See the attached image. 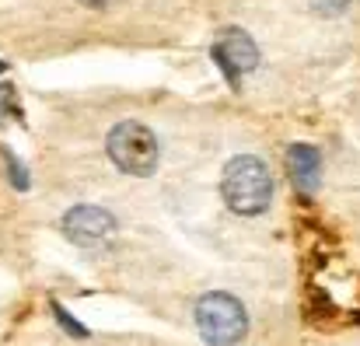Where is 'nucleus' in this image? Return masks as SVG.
Masks as SVG:
<instances>
[{"mask_svg":"<svg viewBox=\"0 0 360 346\" xmlns=\"http://www.w3.org/2000/svg\"><path fill=\"white\" fill-rule=\"evenodd\" d=\"M56 319H60V322H63V326H67L74 336H88V329H84V326H77V322H74V319H70V315H67L60 305H56Z\"/></svg>","mask_w":360,"mask_h":346,"instance_id":"9","label":"nucleus"},{"mask_svg":"<svg viewBox=\"0 0 360 346\" xmlns=\"http://www.w3.org/2000/svg\"><path fill=\"white\" fill-rule=\"evenodd\" d=\"M84 4H105V0H84Z\"/></svg>","mask_w":360,"mask_h":346,"instance_id":"10","label":"nucleus"},{"mask_svg":"<svg viewBox=\"0 0 360 346\" xmlns=\"http://www.w3.org/2000/svg\"><path fill=\"white\" fill-rule=\"evenodd\" d=\"M0 70H4V63H0Z\"/></svg>","mask_w":360,"mask_h":346,"instance_id":"11","label":"nucleus"},{"mask_svg":"<svg viewBox=\"0 0 360 346\" xmlns=\"http://www.w3.org/2000/svg\"><path fill=\"white\" fill-rule=\"evenodd\" d=\"M319 161H322L319 150L308 147V143H294V147L287 150V172H290L297 193L308 196V193L319 189V179H322V165H319Z\"/></svg>","mask_w":360,"mask_h":346,"instance_id":"6","label":"nucleus"},{"mask_svg":"<svg viewBox=\"0 0 360 346\" xmlns=\"http://www.w3.org/2000/svg\"><path fill=\"white\" fill-rule=\"evenodd\" d=\"M116 231V217L102 207H74L63 217V234L77 245H98Z\"/></svg>","mask_w":360,"mask_h":346,"instance_id":"4","label":"nucleus"},{"mask_svg":"<svg viewBox=\"0 0 360 346\" xmlns=\"http://www.w3.org/2000/svg\"><path fill=\"white\" fill-rule=\"evenodd\" d=\"M7 165H11V179H14V186H18V189H25V186H28V179H25V172H21V161L7 154Z\"/></svg>","mask_w":360,"mask_h":346,"instance_id":"8","label":"nucleus"},{"mask_svg":"<svg viewBox=\"0 0 360 346\" xmlns=\"http://www.w3.org/2000/svg\"><path fill=\"white\" fill-rule=\"evenodd\" d=\"M347 4L350 0H311V7L319 14H340V11H347Z\"/></svg>","mask_w":360,"mask_h":346,"instance_id":"7","label":"nucleus"},{"mask_svg":"<svg viewBox=\"0 0 360 346\" xmlns=\"http://www.w3.org/2000/svg\"><path fill=\"white\" fill-rule=\"evenodd\" d=\"M109 158L116 161V168L126 175H150L158 168V140L143 122L126 119L120 126L109 129Z\"/></svg>","mask_w":360,"mask_h":346,"instance_id":"3","label":"nucleus"},{"mask_svg":"<svg viewBox=\"0 0 360 346\" xmlns=\"http://www.w3.org/2000/svg\"><path fill=\"white\" fill-rule=\"evenodd\" d=\"M221 193H224V203L235 210V214H262L273 200V179H269V168L252 158V154H241L235 161H228L224 168V179H221Z\"/></svg>","mask_w":360,"mask_h":346,"instance_id":"1","label":"nucleus"},{"mask_svg":"<svg viewBox=\"0 0 360 346\" xmlns=\"http://www.w3.org/2000/svg\"><path fill=\"white\" fill-rule=\"evenodd\" d=\"M196 326H200V336L210 346H235L248 333V315H245L238 297L214 290V294H203L200 297V305H196Z\"/></svg>","mask_w":360,"mask_h":346,"instance_id":"2","label":"nucleus"},{"mask_svg":"<svg viewBox=\"0 0 360 346\" xmlns=\"http://www.w3.org/2000/svg\"><path fill=\"white\" fill-rule=\"evenodd\" d=\"M214 56H217L221 70H224L231 81L241 77V74H248V70L259 63V49H255V42H252L241 28H228V32L217 39Z\"/></svg>","mask_w":360,"mask_h":346,"instance_id":"5","label":"nucleus"}]
</instances>
